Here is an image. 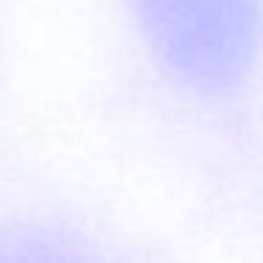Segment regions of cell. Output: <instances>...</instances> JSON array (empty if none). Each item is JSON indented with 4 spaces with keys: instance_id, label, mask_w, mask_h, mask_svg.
Returning <instances> with one entry per match:
<instances>
[{
    "instance_id": "1",
    "label": "cell",
    "mask_w": 263,
    "mask_h": 263,
    "mask_svg": "<svg viewBox=\"0 0 263 263\" xmlns=\"http://www.w3.org/2000/svg\"><path fill=\"white\" fill-rule=\"evenodd\" d=\"M156 57L201 93L246 80L263 40L260 0H133Z\"/></svg>"
}]
</instances>
